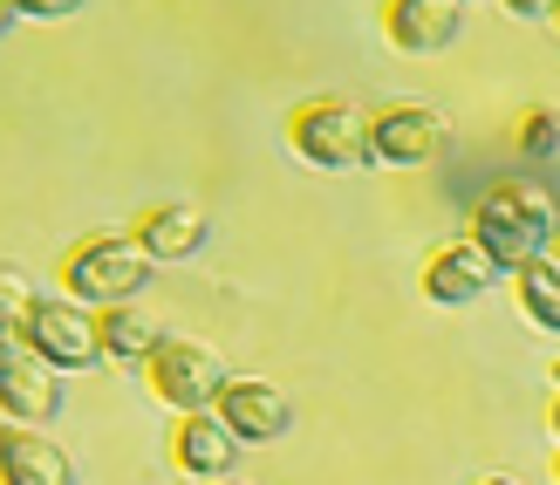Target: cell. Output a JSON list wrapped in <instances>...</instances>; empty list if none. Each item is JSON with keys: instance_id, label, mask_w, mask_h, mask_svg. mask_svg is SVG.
Masks as SVG:
<instances>
[{"instance_id": "12", "label": "cell", "mask_w": 560, "mask_h": 485, "mask_svg": "<svg viewBox=\"0 0 560 485\" xmlns=\"http://www.w3.org/2000/svg\"><path fill=\"white\" fill-rule=\"evenodd\" d=\"M137 246L151 253L158 267H172V261H191L206 240H212V219H206V206H185V198H164V206H151L144 219H137V233H130Z\"/></svg>"}, {"instance_id": "25", "label": "cell", "mask_w": 560, "mask_h": 485, "mask_svg": "<svg viewBox=\"0 0 560 485\" xmlns=\"http://www.w3.org/2000/svg\"><path fill=\"white\" fill-rule=\"evenodd\" d=\"M547 253H553V261H560V240H553V246H547Z\"/></svg>"}, {"instance_id": "8", "label": "cell", "mask_w": 560, "mask_h": 485, "mask_svg": "<svg viewBox=\"0 0 560 485\" xmlns=\"http://www.w3.org/2000/svg\"><path fill=\"white\" fill-rule=\"evenodd\" d=\"M499 274H506V267H499L479 240H452V246H438L431 261H424V295L438 308H471V301L492 295Z\"/></svg>"}, {"instance_id": "26", "label": "cell", "mask_w": 560, "mask_h": 485, "mask_svg": "<svg viewBox=\"0 0 560 485\" xmlns=\"http://www.w3.org/2000/svg\"><path fill=\"white\" fill-rule=\"evenodd\" d=\"M219 485H240V478H219Z\"/></svg>"}, {"instance_id": "27", "label": "cell", "mask_w": 560, "mask_h": 485, "mask_svg": "<svg viewBox=\"0 0 560 485\" xmlns=\"http://www.w3.org/2000/svg\"><path fill=\"white\" fill-rule=\"evenodd\" d=\"M553 27H560V8H553Z\"/></svg>"}, {"instance_id": "28", "label": "cell", "mask_w": 560, "mask_h": 485, "mask_svg": "<svg viewBox=\"0 0 560 485\" xmlns=\"http://www.w3.org/2000/svg\"><path fill=\"white\" fill-rule=\"evenodd\" d=\"M553 478H560V459H553Z\"/></svg>"}, {"instance_id": "5", "label": "cell", "mask_w": 560, "mask_h": 485, "mask_svg": "<svg viewBox=\"0 0 560 485\" xmlns=\"http://www.w3.org/2000/svg\"><path fill=\"white\" fill-rule=\"evenodd\" d=\"M21 349L27 356H42L48 369H90L103 362V342H96V315L82 301H35L21 315Z\"/></svg>"}, {"instance_id": "23", "label": "cell", "mask_w": 560, "mask_h": 485, "mask_svg": "<svg viewBox=\"0 0 560 485\" xmlns=\"http://www.w3.org/2000/svg\"><path fill=\"white\" fill-rule=\"evenodd\" d=\"M553 431H560V396H553Z\"/></svg>"}, {"instance_id": "22", "label": "cell", "mask_w": 560, "mask_h": 485, "mask_svg": "<svg viewBox=\"0 0 560 485\" xmlns=\"http://www.w3.org/2000/svg\"><path fill=\"white\" fill-rule=\"evenodd\" d=\"M8 431H14V424H8V417H0V444H8Z\"/></svg>"}, {"instance_id": "9", "label": "cell", "mask_w": 560, "mask_h": 485, "mask_svg": "<svg viewBox=\"0 0 560 485\" xmlns=\"http://www.w3.org/2000/svg\"><path fill=\"white\" fill-rule=\"evenodd\" d=\"M62 411V369H48L42 356L14 349L0 362V417L8 424H48Z\"/></svg>"}, {"instance_id": "18", "label": "cell", "mask_w": 560, "mask_h": 485, "mask_svg": "<svg viewBox=\"0 0 560 485\" xmlns=\"http://www.w3.org/2000/svg\"><path fill=\"white\" fill-rule=\"evenodd\" d=\"M21 14H35V21H62V14H75L82 0H14Z\"/></svg>"}, {"instance_id": "20", "label": "cell", "mask_w": 560, "mask_h": 485, "mask_svg": "<svg viewBox=\"0 0 560 485\" xmlns=\"http://www.w3.org/2000/svg\"><path fill=\"white\" fill-rule=\"evenodd\" d=\"M14 14H21L14 0H0V35H8V27H14Z\"/></svg>"}, {"instance_id": "13", "label": "cell", "mask_w": 560, "mask_h": 485, "mask_svg": "<svg viewBox=\"0 0 560 485\" xmlns=\"http://www.w3.org/2000/svg\"><path fill=\"white\" fill-rule=\"evenodd\" d=\"M0 485H75V465L35 424H14L8 444H0Z\"/></svg>"}, {"instance_id": "19", "label": "cell", "mask_w": 560, "mask_h": 485, "mask_svg": "<svg viewBox=\"0 0 560 485\" xmlns=\"http://www.w3.org/2000/svg\"><path fill=\"white\" fill-rule=\"evenodd\" d=\"M553 8H560V0H506V14H520V21H540Z\"/></svg>"}, {"instance_id": "6", "label": "cell", "mask_w": 560, "mask_h": 485, "mask_svg": "<svg viewBox=\"0 0 560 485\" xmlns=\"http://www.w3.org/2000/svg\"><path fill=\"white\" fill-rule=\"evenodd\" d=\"M370 151H376V164L417 171V164H431L444 151V117L431 103H389V109L370 117Z\"/></svg>"}, {"instance_id": "14", "label": "cell", "mask_w": 560, "mask_h": 485, "mask_svg": "<svg viewBox=\"0 0 560 485\" xmlns=\"http://www.w3.org/2000/svg\"><path fill=\"white\" fill-rule=\"evenodd\" d=\"M96 342H103V362H124V369H144L151 356H158V342H164V328L144 315L137 301H124V308H96Z\"/></svg>"}, {"instance_id": "21", "label": "cell", "mask_w": 560, "mask_h": 485, "mask_svg": "<svg viewBox=\"0 0 560 485\" xmlns=\"http://www.w3.org/2000/svg\"><path fill=\"white\" fill-rule=\"evenodd\" d=\"M14 356V342H8V328H0V362H8Z\"/></svg>"}, {"instance_id": "10", "label": "cell", "mask_w": 560, "mask_h": 485, "mask_svg": "<svg viewBox=\"0 0 560 485\" xmlns=\"http://www.w3.org/2000/svg\"><path fill=\"white\" fill-rule=\"evenodd\" d=\"M172 459H178V472L219 485V478H233V465H240V438L226 431L219 411H185L178 431H172Z\"/></svg>"}, {"instance_id": "2", "label": "cell", "mask_w": 560, "mask_h": 485, "mask_svg": "<svg viewBox=\"0 0 560 485\" xmlns=\"http://www.w3.org/2000/svg\"><path fill=\"white\" fill-rule=\"evenodd\" d=\"M151 253L124 240V233H96L62 253V295L69 301H90V308H124L151 288Z\"/></svg>"}, {"instance_id": "16", "label": "cell", "mask_w": 560, "mask_h": 485, "mask_svg": "<svg viewBox=\"0 0 560 485\" xmlns=\"http://www.w3.org/2000/svg\"><path fill=\"white\" fill-rule=\"evenodd\" d=\"M520 151L534 164L560 158V109H526V117H520Z\"/></svg>"}, {"instance_id": "15", "label": "cell", "mask_w": 560, "mask_h": 485, "mask_svg": "<svg viewBox=\"0 0 560 485\" xmlns=\"http://www.w3.org/2000/svg\"><path fill=\"white\" fill-rule=\"evenodd\" d=\"M513 288H520V315L534 328H547V335H560V261H553V253L513 267Z\"/></svg>"}, {"instance_id": "1", "label": "cell", "mask_w": 560, "mask_h": 485, "mask_svg": "<svg viewBox=\"0 0 560 485\" xmlns=\"http://www.w3.org/2000/svg\"><path fill=\"white\" fill-rule=\"evenodd\" d=\"M471 240H479L499 267H526L560 240V198L540 178H492L471 198Z\"/></svg>"}, {"instance_id": "7", "label": "cell", "mask_w": 560, "mask_h": 485, "mask_svg": "<svg viewBox=\"0 0 560 485\" xmlns=\"http://www.w3.org/2000/svg\"><path fill=\"white\" fill-rule=\"evenodd\" d=\"M219 417H226V431L240 444H273V438H288L294 431V404H288V390H273L260 377H233L226 390H219Z\"/></svg>"}, {"instance_id": "17", "label": "cell", "mask_w": 560, "mask_h": 485, "mask_svg": "<svg viewBox=\"0 0 560 485\" xmlns=\"http://www.w3.org/2000/svg\"><path fill=\"white\" fill-rule=\"evenodd\" d=\"M42 295H35V280H27L14 261H0V328H21V315L35 308Z\"/></svg>"}, {"instance_id": "4", "label": "cell", "mask_w": 560, "mask_h": 485, "mask_svg": "<svg viewBox=\"0 0 560 485\" xmlns=\"http://www.w3.org/2000/svg\"><path fill=\"white\" fill-rule=\"evenodd\" d=\"M144 369H151V390H158L178 417H185V411H212L219 390L233 383V377H226V356H219L212 342H199V335H164L158 356H151Z\"/></svg>"}, {"instance_id": "24", "label": "cell", "mask_w": 560, "mask_h": 485, "mask_svg": "<svg viewBox=\"0 0 560 485\" xmlns=\"http://www.w3.org/2000/svg\"><path fill=\"white\" fill-rule=\"evenodd\" d=\"M486 485H513V478H486Z\"/></svg>"}, {"instance_id": "3", "label": "cell", "mask_w": 560, "mask_h": 485, "mask_svg": "<svg viewBox=\"0 0 560 485\" xmlns=\"http://www.w3.org/2000/svg\"><path fill=\"white\" fill-rule=\"evenodd\" d=\"M288 145H294V158L322 164V171L376 164V151H370V117H362L355 103H342V96H315V103H301L294 117H288Z\"/></svg>"}, {"instance_id": "11", "label": "cell", "mask_w": 560, "mask_h": 485, "mask_svg": "<svg viewBox=\"0 0 560 485\" xmlns=\"http://www.w3.org/2000/svg\"><path fill=\"white\" fill-rule=\"evenodd\" d=\"M465 0H383V35L404 55H438L458 42Z\"/></svg>"}]
</instances>
